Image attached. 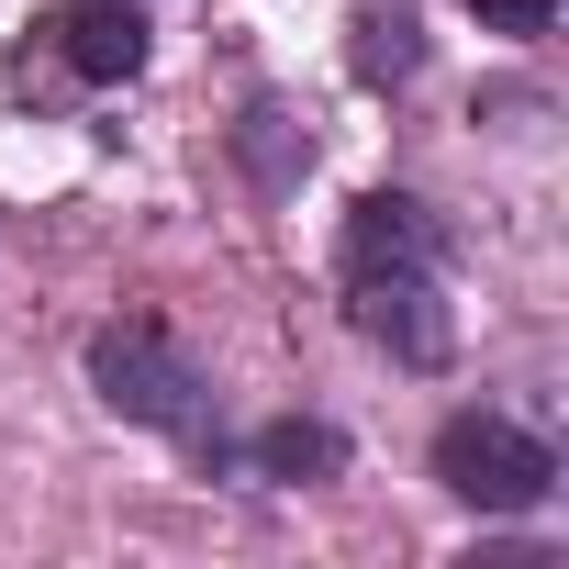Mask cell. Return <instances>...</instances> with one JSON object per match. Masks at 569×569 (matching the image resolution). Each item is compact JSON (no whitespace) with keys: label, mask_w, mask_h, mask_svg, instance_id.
Masks as SVG:
<instances>
[{"label":"cell","mask_w":569,"mask_h":569,"mask_svg":"<svg viewBox=\"0 0 569 569\" xmlns=\"http://www.w3.org/2000/svg\"><path fill=\"white\" fill-rule=\"evenodd\" d=\"M90 391H101L123 425H157V436H179L190 458H223V391H212V369H201L168 325H146V313L101 325V336H90Z\"/></svg>","instance_id":"6da1fadb"},{"label":"cell","mask_w":569,"mask_h":569,"mask_svg":"<svg viewBox=\"0 0 569 569\" xmlns=\"http://www.w3.org/2000/svg\"><path fill=\"white\" fill-rule=\"evenodd\" d=\"M436 480H447L469 513H547L558 447L525 436L513 413H447V425H436Z\"/></svg>","instance_id":"7a4b0ae2"},{"label":"cell","mask_w":569,"mask_h":569,"mask_svg":"<svg viewBox=\"0 0 569 569\" xmlns=\"http://www.w3.org/2000/svg\"><path fill=\"white\" fill-rule=\"evenodd\" d=\"M347 325H358L369 347H391L402 369H436V358L458 347V325H447V268H391V279H347Z\"/></svg>","instance_id":"3957f363"},{"label":"cell","mask_w":569,"mask_h":569,"mask_svg":"<svg viewBox=\"0 0 569 569\" xmlns=\"http://www.w3.org/2000/svg\"><path fill=\"white\" fill-rule=\"evenodd\" d=\"M391 268H447V234L413 190H369L336 234V279H391Z\"/></svg>","instance_id":"277c9868"},{"label":"cell","mask_w":569,"mask_h":569,"mask_svg":"<svg viewBox=\"0 0 569 569\" xmlns=\"http://www.w3.org/2000/svg\"><path fill=\"white\" fill-rule=\"evenodd\" d=\"M57 57H68V79H90V90H123L134 68H146V12L134 0H68V12H46L34 23Z\"/></svg>","instance_id":"5b68a950"},{"label":"cell","mask_w":569,"mask_h":569,"mask_svg":"<svg viewBox=\"0 0 569 569\" xmlns=\"http://www.w3.org/2000/svg\"><path fill=\"white\" fill-rule=\"evenodd\" d=\"M347 68L369 90H402L425 68V12H413V0H358V12H347Z\"/></svg>","instance_id":"8992f818"},{"label":"cell","mask_w":569,"mask_h":569,"mask_svg":"<svg viewBox=\"0 0 569 569\" xmlns=\"http://www.w3.org/2000/svg\"><path fill=\"white\" fill-rule=\"evenodd\" d=\"M246 469H257V480H279V491H302V480H336V469H347V436H336V425H313V413H279V425L246 447Z\"/></svg>","instance_id":"52a82bcc"},{"label":"cell","mask_w":569,"mask_h":569,"mask_svg":"<svg viewBox=\"0 0 569 569\" xmlns=\"http://www.w3.org/2000/svg\"><path fill=\"white\" fill-rule=\"evenodd\" d=\"M234 157H246V179L257 190H302V168H313V134L279 112V101H246V123H234Z\"/></svg>","instance_id":"ba28073f"},{"label":"cell","mask_w":569,"mask_h":569,"mask_svg":"<svg viewBox=\"0 0 569 569\" xmlns=\"http://www.w3.org/2000/svg\"><path fill=\"white\" fill-rule=\"evenodd\" d=\"M469 12H480L491 34H547V23H558V0H469Z\"/></svg>","instance_id":"9c48e42d"}]
</instances>
